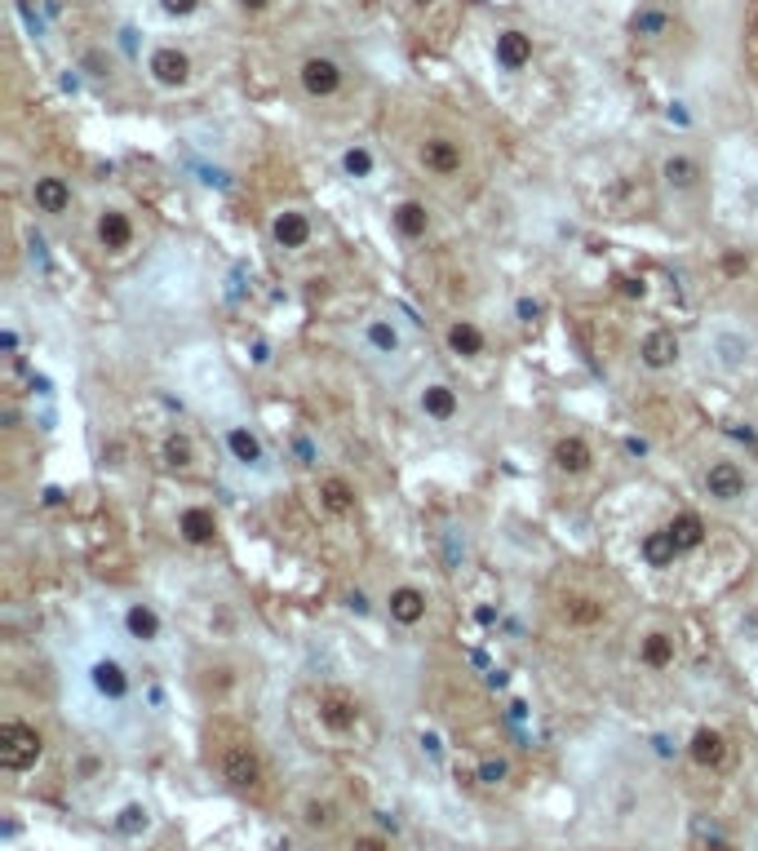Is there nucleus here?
<instances>
[{
    "label": "nucleus",
    "instance_id": "34",
    "mask_svg": "<svg viewBox=\"0 0 758 851\" xmlns=\"http://www.w3.org/2000/svg\"><path fill=\"white\" fill-rule=\"evenodd\" d=\"M506 776H510V763L501 754H488L484 763H479V781H484V785H501Z\"/></svg>",
    "mask_w": 758,
    "mask_h": 851
},
{
    "label": "nucleus",
    "instance_id": "35",
    "mask_svg": "<svg viewBox=\"0 0 758 851\" xmlns=\"http://www.w3.org/2000/svg\"><path fill=\"white\" fill-rule=\"evenodd\" d=\"M120 829H125V834H133V829H147V807H125V812H120Z\"/></svg>",
    "mask_w": 758,
    "mask_h": 851
},
{
    "label": "nucleus",
    "instance_id": "22",
    "mask_svg": "<svg viewBox=\"0 0 758 851\" xmlns=\"http://www.w3.org/2000/svg\"><path fill=\"white\" fill-rule=\"evenodd\" d=\"M674 656H679V639H674V630H648L639 639V661L648 665V670H670Z\"/></svg>",
    "mask_w": 758,
    "mask_h": 851
},
{
    "label": "nucleus",
    "instance_id": "29",
    "mask_svg": "<svg viewBox=\"0 0 758 851\" xmlns=\"http://www.w3.org/2000/svg\"><path fill=\"white\" fill-rule=\"evenodd\" d=\"M643 559H648V568H670L674 559H679V546H674V537L665 528H657V532H648L643 537Z\"/></svg>",
    "mask_w": 758,
    "mask_h": 851
},
{
    "label": "nucleus",
    "instance_id": "39",
    "mask_svg": "<svg viewBox=\"0 0 758 851\" xmlns=\"http://www.w3.org/2000/svg\"><path fill=\"white\" fill-rule=\"evenodd\" d=\"M235 5H240V9H244V14H262V9H266V5H271V0H235Z\"/></svg>",
    "mask_w": 758,
    "mask_h": 851
},
{
    "label": "nucleus",
    "instance_id": "10",
    "mask_svg": "<svg viewBox=\"0 0 758 851\" xmlns=\"http://www.w3.org/2000/svg\"><path fill=\"white\" fill-rule=\"evenodd\" d=\"M426 612H430V594L422 586H395L391 594H386V617H391L395 625H404V630H413V625H422L426 621Z\"/></svg>",
    "mask_w": 758,
    "mask_h": 851
},
{
    "label": "nucleus",
    "instance_id": "15",
    "mask_svg": "<svg viewBox=\"0 0 758 851\" xmlns=\"http://www.w3.org/2000/svg\"><path fill=\"white\" fill-rule=\"evenodd\" d=\"M688 758L701 772H714V767H723L727 763V736L719 732V727H696V732L688 736Z\"/></svg>",
    "mask_w": 758,
    "mask_h": 851
},
{
    "label": "nucleus",
    "instance_id": "14",
    "mask_svg": "<svg viewBox=\"0 0 758 851\" xmlns=\"http://www.w3.org/2000/svg\"><path fill=\"white\" fill-rule=\"evenodd\" d=\"M417 408H422L426 422L448 426L457 413H462V395H457L448 382H430V386H422V395H417Z\"/></svg>",
    "mask_w": 758,
    "mask_h": 851
},
{
    "label": "nucleus",
    "instance_id": "6",
    "mask_svg": "<svg viewBox=\"0 0 758 851\" xmlns=\"http://www.w3.org/2000/svg\"><path fill=\"white\" fill-rule=\"evenodd\" d=\"M417 160H422V169L430 178H457L466 164V147L457 138H444V133H435V138L422 142V151H417Z\"/></svg>",
    "mask_w": 758,
    "mask_h": 851
},
{
    "label": "nucleus",
    "instance_id": "3",
    "mask_svg": "<svg viewBox=\"0 0 758 851\" xmlns=\"http://www.w3.org/2000/svg\"><path fill=\"white\" fill-rule=\"evenodd\" d=\"M315 714H320L324 732L333 736H355L364 723V701L351 688H324L315 696Z\"/></svg>",
    "mask_w": 758,
    "mask_h": 851
},
{
    "label": "nucleus",
    "instance_id": "19",
    "mask_svg": "<svg viewBox=\"0 0 758 851\" xmlns=\"http://www.w3.org/2000/svg\"><path fill=\"white\" fill-rule=\"evenodd\" d=\"M320 506L329 510L333 519H351L360 510V492L346 475H324L320 479Z\"/></svg>",
    "mask_w": 758,
    "mask_h": 851
},
{
    "label": "nucleus",
    "instance_id": "5",
    "mask_svg": "<svg viewBox=\"0 0 758 851\" xmlns=\"http://www.w3.org/2000/svg\"><path fill=\"white\" fill-rule=\"evenodd\" d=\"M297 80H302V89H306V98H337L342 94V63L337 58H324V54H311L302 67H297Z\"/></svg>",
    "mask_w": 758,
    "mask_h": 851
},
{
    "label": "nucleus",
    "instance_id": "33",
    "mask_svg": "<svg viewBox=\"0 0 758 851\" xmlns=\"http://www.w3.org/2000/svg\"><path fill=\"white\" fill-rule=\"evenodd\" d=\"M630 32H634V36L657 40V36L670 32V14H661V9H639V14L630 18Z\"/></svg>",
    "mask_w": 758,
    "mask_h": 851
},
{
    "label": "nucleus",
    "instance_id": "41",
    "mask_svg": "<svg viewBox=\"0 0 758 851\" xmlns=\"http://www.w3.org/2000/svg\"><path fill=\"white\" fill-rule=\"evenodd\" d=\"M413 5H417V9H426V5H430V0H413Z\"/></svg>",
    "mask_w": 758,
    "mask_h": 851
},
{
    "label": "nucleus",
    "instance_id": "7",
    "mask_svg": "<svg viewBox=\"0 0 758 851\" xmlns=\"http://www.w3.org/2000/svg\"><path fill=\"white\" fill-rule=\"evenodd\" d=\"M705 497L719 501V506H732V501H741L745 492H750V479H745V470L736 466V461H710V470H705Z\"/></svg>",
    "mask_w": 758,
    "mask_h": 851
},
{
    "label": "nucleus",
    "instance_id": "1",
    "mask_svg": "<svg viewBox=\"0 0 758 851\" xmlns=\"http://www.w3.org/2000/svg\"><path fill=\"white\" fill-rule=\"evenodd\" d=\"M204 750H209V767L218 772V781L227 789H235V794H253V798L266 789V758L258 750V741H253L240 723H227V719L209 723Z\"/></svg>",
    "mask_w": 758,
    "mask_h": 851
},
{
    "label": "nucleus",
    "instance_id": "38",
    "mask_svg": "<svg viewBox=\"0 0 758 851\" xmlns=\"http://www.w3.org/2000/svg\"><path fill=\"white\" fill-rule=\"evenodd\" d=\"M515 311H519V320H524V324H532V320L541 315V302H532V297H519Z\"/></svg>",
    "mask_w": 758,
    "mask_h": 851
},
{
    "label": "nucleus",
    "instance_id": "40",
    "mask_svg": "<svg viewBox=\"0 0 758 851\" xmlns=\"http://www.w3.org/2000/svg\"><path fill=\"white\" fill-rule=\"evenodd\" d=\"M5 351H9V355L18 351V333H14V328H5Z\"/></svg>",
    "mask_w": 758,
    "mask_h": 851
},
{
    "label": "nucleus",
    "instance_id": "24",
    "mask_svg": "<svg viewBox=\"0 0 758 851\" xmlns=\"http://www.w3.org/2000/svg\"><path fill=\"white\" fill-rule=\"evenodd\" d=\"M391 227L404 235V240H426L430 231V209L422 200H399L391 209Z\"/></svg>",
    "mask_w": 758,
    "mask_h": 851
},
{
    "label": "nucleus",
    "instance_id": "32",
    "mask_svg": "<svg viewBox=\"0 0 758 851\" xmlns=\"http://www.w3.org/2000/svg\"><path fill=\"white\" fill-rule=\"evenodd\" d=\"M373 169H377L373 151H368V147H360V142L342 151V173H346V178H351V182H368V178H373Z\"/></svg>",
    "mask_w": 758,
    "mask_h": 851
},
{
    "label": "nucleus",
    "instance_id": "18",
    "mask_svg": "<svg viewBox=\"0 0 758 851\" xmlns=\"http://www.w3.org/2000/svg\"><path fill=\"white\" fill-rule=\"evenodd\" d=\"M444 346H448V355H457V360H479V355L488 351V333L475 320H453L444 328Z\"/></svg>",
    "mask_w": 758,
    "mask_h": 851
},
{
    "label": "nucleus",
    "instance_id": "20",
    "mask_svg": "<svg viewBox=\"0 0 758 851\" xmlns=\"http://www.w3.org/2000/svg\"><path fill=\"white\" fill-rule=\"evenodd\" d=\"M710 351H714V364L727 368V373H736V368L750 364V355H754V337L736 333V328H723V333H714Z\"/></svg>",
    "mask_w": 758,
    "mask_h": 851
},
{
    "label": "nucleus",
    "instance_id": "25",
    "mask_svg": "<svg viewBox=\"0 0 758 851\" xmlns=\"http://www.w3.org/2000/svg\"><path fill=\"white\" fill-rule=\"evenodd\" d=\"M125 634L138 643H156L160 634H165V621H160V612L151 608V603H129L125 608Z\"/></svg>",
    "mask_w": 758,
    "mask_h": 851
},
{
    "label": "nucleus",
    "instance_id": "30",
    "mask_svg": "<svg viewBox=\"0 0 758 851\" xmlns=\"http://www.w3.org/2000/svg\"><path fill=\"white\" fill-rule=\"evenodd\" d=\"M160 457H165L169 470H191V466H196V444H191V435L173 430V435L165 439V448H160Z\"/></svg>",
    "mask_w": 758,
    "mask_h": 851
},
{
    "label": "nucleus",
    "instance_id": "8",
    "mask_svg": "<svg viewBox=\"0 0 758 851\" xmlns=\"http://www.w3.org/2000/svg\"><path fill=\"white\" fill-rule=\"evenodd\" d=\"M311 235H315V222H311V213H306V209H280L271 218V244H275V249H284V253L306 249Z\"/></svg>",
    "mask_w": 758,
    "mask_h": 851
},
{
    "label": "nucleus",
    "instance_id": "42",
    "mask_svg": "<svg viewBox=\"0 0 758 851\" xmlns=\"http://www.w3.org/2000/svg\"><path fill=\"white\" fill-rule=\"evenodd\" d=\"M754 851H758V843H754Z\"/></svg>",
    "mask_w": 758,
    "mask_h": 851
},
{
    "label": "nucleus",
    "instance_id": "16",
    "mask_svg": "<svg viewBox=\"0 0 758 851\" xmlns=\"http://www.w3.org/2000/svg\"><path fill=\"white\" fill-rule=\"evenodd\" d=\"M94 235L107 253H125V249H133V235L138 231H133V218L125 209H102L94 222Z\"/></svg>",
    "mask_w": 758,
    "mask_h": 851
},
{
    "label": "nucleus",
    "instance_id": "17",
    "mask_svg": "<svg viewBox=\"0 0 758 851\" xmlns=\"http://www.w3.org/2000/svg\"><path fill=\"white\" fill-rule=\"evenodd\" d=\"M178 537L187 541V546H213L218 541V515H213V506H187L178 515Z\"/></svg>",
    "mask_w": 758,
    "mask_h": 851
},
{
    "label": "nucleus",
    "instance_id": "36",
    "mask_svg": "<svg viewBox=\"0 0 758 851\" xmlns=\"http://www.w3.org/2000/svg\"><path fill=\"white\" fill-rule=\"evenodd\" d=\"M160 9H165L169 18H191L200 9V0H160Z\"/></svg>",
    "mask_w": 758,
    "mask_h": 851
},
{
    "label": "nucleus",
    "instance_id": "37",
    "mask_svg": "<svg viewBox=\"0 0 758 851\" xmlns=\"http://www.w3.org/2000/svg\"><path fill=\"white\" fill-rule=\"evenodd\" d=\"M351 851H391V843H386L382 834H355L351 838Z\"/></svg>",
    "mask_w": 758,
    "mask_h": 851
},
{
    "label": "nucleus",
    "instance_id": "9",
    "mask_svg": "<svg viewBox=\"0 0 758 851\" xmlns=\"http://www.w3.org/2000/svg\"><path fill=\"white\" fill-rule=\"evenodd\" d=\"M89 683H94V692L102 696V701H111V705L129 701V692H133L129 670L116 661V656H98V661L89 665Z\"/></svg>",
    "mask_w": 758,
    "mask_h": 851
},
{
    "label": "nucleus",
    "instance_id": "23",
    "mask_svg": "<svg viewBox=\"0 0 758 851\" xmlns=\"http://www.w3.org/2000/svg\"><path fill=\"white\" fill-rule=\"evenodd\" d=\"M32 204L40 213H49V218H63L71 213V187L67 178H36L32 182Z\"/></svg>",
    "mask_w": 758,
    "mask_h": 851
},
{
    "label": "nucleus",
    "instance_id": "27",
    "mask_svg": "<svg viewBox=\"0 0 758 851\" xmlns=\"http://www.w3.org/2000/svg\"><path fill=\"white\" fill-rule=\"evenodd\" d=\"M661 178H665V187H670V191H692L705 173H701V164H696L692 156H683V151H679V156H665Z\"/></svg>",
    "mask_w": 758,
    "mask_h": 851
},
{
    "label": "nucleus",
    "instance_id": "13",
    "mask_svg": "<svg viewBox=\"0 0 758 851\" xmlns=\"http://www.w3.org/2000/svg\"><path fill=\"white\" fill-rule=\"evenodd\" d=\"M679 355H683V346H679V337H674L670 328H652V333L639 342V364L652 368V373L674 368V364H679Z\"/></svg>",
    "mask_w": 758,
    "mask_h": 851
},
{
    "label": "nucleus",
    "instance_id": "21",
    "mask_svg": "<svg viewBox=\"0 0 758 851\" xmlns=\"http://www.w3.org/2000/svg\"><path fill=\"white\" fill-rule=\"evenodd\" d=\"M493 54H497L501 71H524L532 63V36L519 32V27H506V32H497Z\"/></svg>",
    "mask_w": 758,
    "mask_h": 851
},
{
    "label": "nucleus",
    "instance_id": "26",
    "mask_svg": "<svg viewBox=\"0 0 758 851\" xmlns=\"http://www.w3.org/2000/svg\"><path fill=\"white\" fill-rule=\"evenodd\" d=\"M665 532L674 537V546H679V555H692V550L705 546V519L696 515V510H679V515L665 524Z\"/></svg>",
    "mask_w": 758,
    "mask_h": 851
},
{
    "label": "nucleus",
    "instance_id": "31",
    "mask_svg": "<svg viewBox=\"0 0 758 851\" xmlns=\"http://www.w3.org/2000/svg\"><path fill=\"white\" fill-rule=\"evenodd\" d=\"M337 820H342V812H337V803H329V798H311V803L302 807V825L315 829V834L337 829Z\"/></svg>",
    "mask_w": 758,
    "mask_h": 851
},
{
    "label": "nucleus",
    "instance_id": "12",
    "mask_svg": "<svg viewBox=\"0 0 758 851\" xmlns=\"http://www.w3.org/2000/svg\"><path fill=\"white\" fill-rule=\"evenodd\" d=\"M550 461H555L559 475L577 479V475H590L594 470V448L586 435H563V439H555V448H550Z\"/></svg>",
    "mask_w": 758,
    "mask_h": 851
},
{
    "label": "nucleus",
    "instance_id": "2",
    "mask_svg": "<svg viewBox=\"0 0 758 851\" xmlns=\"http://www.w3.org/2000/svg\"><path fill=\"white\" fill-rule=\"evenodd\" d=\"M40 754H45V736L36 732L32 723L23 719H5L0 723V767L5 772H32L40 763Z\"/></svg>",
    "mask_w": 758,
    "mask_h": 851
},
{
    "label": "nucleus",
    "instance_id": "4",
    "mask_svg": "<svg viewBox=\"0 0 758 851\" xmlns=\"http://www.w3.org/2000/svg\"><path fill=\"white\" fill-rule=\"evenodd\" d=\"M147 71H151V80H156L160 89H187L191 76H196V67H191V54H187V49H178V45L151 49Z\"/></svg>",
    "mask_w": 758,
    "mask_h": 851
},
{
    "label": "nucleus",
    "instance_id": "28",
    "mask_svg": "<svg viewBox=\"0 0 758 851\" xmlns=\"http://www.w3.org/2000/svg\"><path fill=\"white\" fill-rule=\"evenodd\" d=\"M364 346H368L373 355H399V346H404V333L395 328V320H382V315H377V320L364 324Z\"/></svg>",
    "mask_w": 758,
    "mask_h": 851
},
{
    "label": "nucleus",
    "instance_id": "11",
    "mask_svg": "<svg viewBox=\"0 0 758 851\" xmlns=\"http://www.w3.org/2000/svg\"><path fill=\"white\" fill-rule=\"evenodd\" d=\"M222 439H227V453H231L235 466H244V470H262L266 466V444H262V435L253 426L231 422L227 430H222Z\"/></svg>",
    "mask_w": 758,
    "mask_h": 851
}]
</instances>
